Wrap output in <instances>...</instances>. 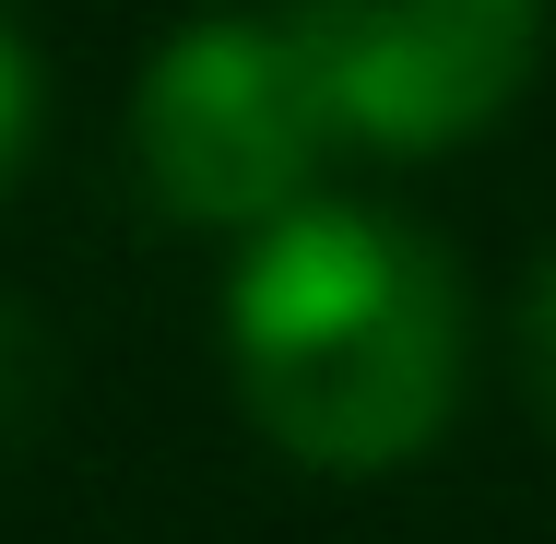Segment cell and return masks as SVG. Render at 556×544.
Wrapping results in <instances>:
<instances>
[{
  "instance_id": "obj_2",
  "label": "cell",
  "mask_w": 556,
  "mask_h": 544,
  "mask_svg": "<svg viewBox=\"0 0 556 544\" xmlns=\"http://www.w3.org/2000/svg\"><path fill=\"white\" fill-rule=\"evenodd\" d=\"M130 154H142V190L178 225H237L249 237V225L296 214L320 154H332V118H320V84H308L285 12H202V24H178L142 60Z\"/></svg>"
},
{
  "instance_id": "obj_4",
  "label": "cell",
  "mask_w": 556,
  "mask_h": 544,
  "mask_svg": "<svg viewBox=\"0 0 556 544\" xmlns=\"http://www.w3.org/2000/svg\"><path fill=\"white\" fill-rule=\"evenodd\" d=\"M48 415V331L24 320V296H0V450Z\"/></svg>"
},
{
  "instance_id": "obj_1",
  "label": "cell",
  "mask_w": 556,
  "mask_h": 544,
  "mask_svg": "<svg viewBox=\"0 0 556 544\" xmlns=\"http://www.w3.org/2000/svg\"><path fill=\"white\" fill-rule=\"evenodd\" d=\"M225 343H237V391L261 438H285L320 473H379L450 427L462 273L403 214L296 202V214L249 225Z\"/></svg>"
},
{
  "instance_id": "obj_3",
  "label": "cell",
  "mask_w": 556,
  "mask_h": 544,
  "mask_svg": "<svg viewBox=\"0 0 556 544\" xmlns=\"http://www.w3.org/2000/svg\"><path fill=\"white\" fill-rule=\"evenodd\" d=\"M332 142L450 154L497 130L545 60V0H285Z\"/></svg>"
},
{
  "instance_id": "obj_6",
  "label": "cell",
  "mask_w": 556,
  "mask_h": 544,
  "mask_svg": "<svg viewBox=\"0 0 556 544\" xmlns=\"http://www.w3.org/2000/svg\"><path fill=\"white\" fill-rule=\"evenodd\" d=\"M521 367H533V403L556 415V261L533 273V308H521Z\"/></svg>"
},
{
  "instance_id": "obj_5",
  "label": "cell",
  "mask_w": 556,
  "mask_h": 544,
  "mask_svg": "<svg viewBox=\"0 0 556 544\" xmlns=\"http://www.w3.org/2000/svg\"><path fill=\"white\" fill-rule=\"evenodd\" d=\"M36 107H48V84H36V60H24V36L0 24V190H12V166L36 154Z\"/></svg>"
}]
</instances>
